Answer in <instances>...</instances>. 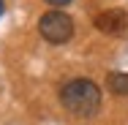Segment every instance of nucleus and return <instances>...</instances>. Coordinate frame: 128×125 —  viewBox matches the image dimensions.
<instances>
[{
    "label": "nucleus",
    "instance_id": "obj_2",
    "mask_svg": "<svg viewBox=\"0 0 128 125\" xmlns=\"http://www.w3.org/2000/svg\"><path fill=\"white\" fill-rule=\"evenodd\" d=\"M38 30L49 44H66L74 35V22L63 11H46L41 16V22H38Z\"/></svg>",
    "mask_w": 128,
    "mask_h": 125
},
{
    "label": "nucleus",
    "instance_id": "obj_1",
    "mask_svg": "<svg viewBox=\"0 0 128 125\" xmlns=\"http://www.w3.org/2000/svg\"><path fill=\"white\" fill-rule=\"evenodd\" d=\"M60 103L76 117H93L101 106V90L90 79H71L60 90Z\"/></svg>",
    "mask_w": 128,
    "mask_h": 125
},
{
    "label": "nucleus",
    "instance_id": "obj_5",
    "mask_svg": "<svg viewBox=\"0 0 128 125\" xmlns=\"http://www.w3.org/2000/svg\"><path fill=\"white\" fill-rule=\"evenodd\" d=\"M46 3H52V5H68L71 0H46Z\"/></svg>",
    "mask_w": 128,
    "mask_h": 125
},
{
    "label": "nucleus",
    "instance_id": "obj_6",
    "mask_svg": "<svg viewBox=\"0 0 128 125\" xmlns=\"http://www.w3.org/2000/svg\"><path fill=\"white\" fill-rule=\"evenodd\" d=\"M0 14H3V0H0Z\"/></svg>",
    "mask_w": 128,
    "mask_h": 125
},
{
    "label": "nucleus",
    "instance_id": "obj_3",
    "mask_svg": "<svg viewBox=\"0 0 128 125\" xmlns=\"http://www.w3.org/2000/svg\"><path fill=\"white\" fill-rule=\"evenodd\" d=\"M96 27L106 35H123L128 30V14L123 8H109L96 16Z\"/></svg>",
    "mask_w": 128,
    "mask_h": 125
},
{
    "label": "nucleus",
    "instance_id": "obj_4",
    "mask_svg": "<svg viewBox=\"0 0 128 125\" xmlns=\"http://www.w3.org/2000/svg\"><path fill=\"white\" fill-rule=\"evenodd\" d=\"M106 87L114 93V95H128V74H106Z\"/></svg>",
    "mask_w": 128,
    "mask_h": 125
}]
</instances>
